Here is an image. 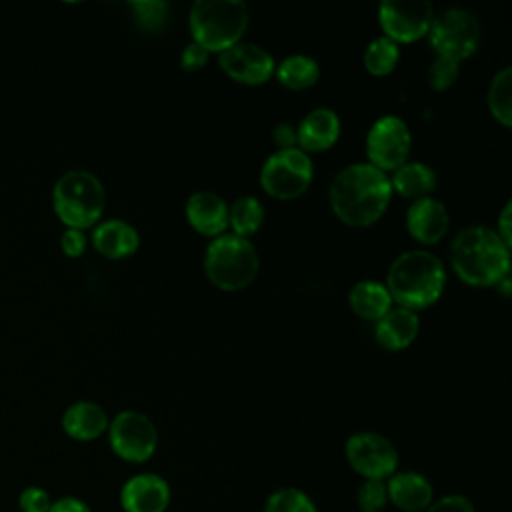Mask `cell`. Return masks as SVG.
I'll return each instance as SVG.
<instances>
[{
	"mask_svg": "<svg viewBox=\"0 0 512 512\" xmlns=\"http://www.w3.org/2000/svg\"><path fill=\"white\" fill-rule=\"evenodd\" d=\"M220 68L238 84L260 86L274 74L276 62L268 50L252 42H238L218 54Z\"/></svg>",
	"mask_w": 512,
	"mask_h": 512,
	"instance_id": "obj_13",
	"label": "cell"
},
{
	"mask_svg": "<svg viewBox=\"0 0 512 512\" xmlns=\"http://www.w3.org/2000/svg\"><path fill=\"white\" fill-rule=\"evenodd\" d=\"M248 6L242 0H198L190 8L192 42L208 54L224 52L240 42L248 28Z\"/></svg>",
	"mask_w": 512,
	"mask_h": 512,
	"instance_id": "obj_4",
	"label": "cell"
},
{
	"mask_svg": "<svg viewBox=\"0 0 512 512\" xmlns=\"http://www.w3.org/2000/svg\"><path fill=\"white\" fill-rule=\"evenodd\" d=\"M450 266L470 286H496L510 272V246L488 226H468L450 244Z\"/></svg>",
	"mask_w": 512,
	"mask_h": 512,
	"instance_id": "obj_2",
	"label": "cell"
},
{
	"mask_svg": "<svg viewBox=\"0 0 512 512\" xmlns=\"http://www.w3.org/2000/svg\"><path fill=\"white\" fill-rule=\"evenodd\" d=\"M132 8H134V14H136L138 24H140L144 30L156 32V30H162V28H164L166 18H168V6H166L164 2H158V0H144V2H134Z\"/></svg>",
	"mask_w": 512,
	"mask_h": 512,
	"instance_id": "obj_30",
	"label": "cell"
},
{
	"mask_svg": "<svg viewBox=\"0 0 512 512\" xmlns=\"http://www.w3.org/2000/svg\"><path fill=\"white\" fill-rule=\"evenodd\" d=\"M258 268L260 260L254 244L236 234L216 236L204 252V272L224 292L248 288L256 280Z\"/></svg>",
	"mask_w": 512,
	"mask_h": 512,
	"instance_id": "obj_6",
	"label": "cell"
},
{
	"mask_svg": "<svg viewBox=\"0 0 512 512\" xmlns=\"http://www.w3.org/2000/svg\"><path fill=\"white\" fill-rule=\"evenodd\" d=\"M360 512H382L388 504L386 480H364L356 494Z\"/></svg>",
	"mask_w": 512,
	"mask_h": 512,
	"instance_id": "obj_29",
	"label": "cell"
},
{
	"mask_svg": "<svg viewBox=\"0 0 512 512\" xmlns=\"http://www.w3.org/2000/svg\"><path fill=\"white\" fill-rule=\"evenodd\" d=\"M108 442L120 460L142 464L158 448V430L144 412L122 410L108 424Z\"/></svg>",
	"mask_w": 512,
	"mask_h": 512,
	"instance_id": "obj_9",
	"label": "cell"
},
{
	"mask_svg": "<svg viewBox=\"0 0 512 512\" xmlns=\"http://www.w3.org/2000/svg\"><path fill=\"white\" fill-rule=\"evenodd\" d=\"M458 74H460L458 62L436 56V60L432 62V66L428 70V84H430V88L442 92V90H448L450 86H454V82L458 80Z\"/></svg>",
	"mask_w": 512,
	"mask_h": 512,
	"instance_id": "obj_31",
	"label": "cell"
},
{
	"mask_svg": "<svg viewBox=\"0 0 512 512\" xmlns=\"http://www.w3.org/2000/svg\"><path fill=\"white\" fill-rule=\"evenodd\" d=\"M412 148V134L406 122L398 116H382L378 118L366 136V154L368 164L374 168L388 172L400 168L408 162Z\"/></svg>",
	"mask_w": 512,
	"mask_h": 512,
	"instance_id": "obj_12",
	"label": "cell"
},
{
	"mask_svg": "<svg viewBox=\"0 0 512 512\" xmlns=\"http://www.w3.org/2000/svg\"><path fill=\"white\" fill-rule=\"evenodd\" d=\"M424 512H476L474 504L462 494H448L434 500Z\"/></svg>",
	"mask_w": 512,
	"mask_h": 512,
	"instance_id": "obj_33",
	"label": "cell"
},
{
	"mask_svg": "<svg viewBox=\"0 0 512 512\" xmlns=\"http://www.w3.org/2000/svg\"><path fill=\"white\" fill-rule=\"evenodd\" d=\"M420 332V318L416 312L392 306L380 320L374 322L376 342L386 350H404L408 348Z\"/></svg>",
	"mask_w": 512,
	"mask_h": 512,
	"instance_id": "obj_19",
	"label": "cell"
},
{
	"mask_svg": "<svg viewBox=\"0 0 512 512\" xmlns=\"http://www.w3.org/2000/svg\"><path fill=\"white\" fill-rule=\"evenodd\" d=\"M50 512H92V510L84 500H80L76 496H64V498H58L56 502H52Z\"/></svg>",
	"mask_w": 512,
	"mask_h": 512,
	"instance_id": "obj_37",
	"label": "cell"
},
{
	"mask_svg": "<svg viewBox=\"0 0 512 512\" xmlns=\"http://www.w3.org/2000/svg\"><path fill=\"white\" fill-rule=\"evenodd\" d=\"M52 206L66 228L86 230L100 222L106 206V192L92 172L70 170L56 180Z\"/></svg>",
	"mask_w": 512,
	"mask_h": 512,
	"instance_id": "obj_5",
	"label": "cell"
},
{
	"mask_svg": "<svg viewBox=\"0 0 512 512\" xmlns=\"http://www.w3.org/2000/svg\"><path fill=\"white\" fill-rule=\"evenodd\" d=\"M348 304L362 320H380L392 308V296L386 284L378 280H360L348 294Z\"/></svg>",
	"mask_w": 512,
	"mask_h": 512,
	"instance_id": "obj_22",
	"label": "cell"
},
{
	"mask_svg": "<svg viewBox=\"0 0 512 512\" xmlns=\"http://www.w3.org/2000/svg\"><path fill=\"white\" fill-rule=\"evenodd\" d=\"M392 192H398L404 198H424L436 188V172L424 162H404L394 170L390 178Z\"/></svg>",
	"mask_w": 512,
	"mask_h": 512,
	"instance_id": "obj_23",
	"label": "cell"
},
{
	"mask_svg": "<svg viewBox=\"0 0 512 512\" xmlns=\"http://www.w3.org/2000/svg\"><path fill=\"white\" fill-rule=\"evenodd\" d=\"M340 118L330 108L310 110L296 126V146L302 152H324L340 138Z\"/></svg>",
	"mask_w": 512,
	"mask_h": 512,
	"instance_id": "obj_17",
	"label": "cell"
},
{
	"mask_svg": "<svg viewBox=\"0 0 512 512\" xmlns=\"http://www.w3.org/2000/svg\"><path fill=\"white\" fill-rule=\"evenodd\" d=\"M60 248L66 256L70 258H78L84 254L86 250V234L84 230H76V228H66L62 232V238H60Z\"/></svg>",
	"mask_w": 512,
	"mask_h": 512,
	"instance_id": "obj_35",
	"label": "cell"
},
{
	"mask_svg": "<svg viewBox=\"0 0 512 512\" xmlns=\"http://www.w3.org/2000/svg\"><path fill=\"white\" fill-rule=\"evenodd\" d=\"M92 244L96 252L110 260H122L132 256L140 246L138 230L126 220H104L98 222L92 232Z\"/></svg>",
	"mask_w": 512,
	"mask_h": 512,
	"instance_id": "obj_20",
	"label": "cell"
},
{
	"mask_svg": "<svg viewBox=\"0 0 512 512\" xmlns=\"http://www.w3.org/2000/svg\"><path fill=\"white\" fill-rule=\"evenodd\" d=\"M392 186L386 172L368 162H358L342 168L328 190L332 212L348 226L366 228L380 220L386 212Z\"/></svg>",
	"mask_w": 512,
	"mask_h": 512,
	"instance_id": "obj_1",
	"label": "cell"
},
{
	"mask_svg": "<svg viewBox=\"0 0 512 512\" xmlns=\"http://www.w3.org/2000/svg\"><path fill=\"white\" fill-rule=\"evenodd\" d=\"M274 74L278 82L284 88L290 90H306L318 82L320 76V66L314 58L304 56V54H294L284 58L276 68Z\"/></svg>",
	"mask_w": 512,
	"mask_h": 512,
	"instance_id": "obj_24",
	"label": "cell"
},
{
	"mask_svg": "<svg viewBox=\"0 0 512 512\" xmlns=\"http://www.w3.org/2000/svg\"><path fill=\"white\" fill-rule=\"evenodd\" d=\"M186 220L188 224L204 234V236H222L226 234L228 228V204L226 200L216 194V192H208V190H200L194 192L188 200H186Z\"/></svg>",
	"mask_w": 512,
	"mask_h": 512,
	"instance_id": "obj_18",
	"label": "cell"
},
{
	"mask_svg": "<svg viewBox=\"0 0 512 512\" xmlns=\"http://www.w3.org/2000/svg\"><path fill=\"white\" fill-rule=\"evenodd\" d=\"M264 222V208L254 196H240L228 206V228L240 238H248L260 230Z\"/></svg>",
	"mask_w": 512,
	"mask_h": 512,
	"instance_id": "obj_25",
	"label": "cell"
},
{
	"mask_svg": "<svg viewBox=\"0 0 512 512\" xmlns=\"http://www.w3.org/2000/svg\"><path fill=\"white\" fill-rule=\"evenodd\" d=\"M108 414L102 406L90 400H80L70 404L62 414L64 432L80 442H90L108 430Z\"/></svg>",
	"mask_w": 512,
	"mask_h": 512,
	"instance_id": "obj_21",
	"label": "cell"
},
{
	"mask_svg": "<svg viewBox=\"0 0 512 512\" xmlns=\"http://www.w3.org/2000/svg\"><path fill=\"white\" fill-rule=\"evenodd\" d=\"M388 502L402 512H424L434 502L432 482L414 470L394 472L386 480Z\"/></svg>",
	"mask_w": 512,
	"mask_h": 512,
	"instance_id": "obj_16",
	"label": "cell"
},
{
	"mask_svg": "<svg viewBox=\"0 0 512 512\" xmlns=\"http://www.w3.org/2000/svg\"><path fill=\"white\" fill-rule=\"evenodd\" d=\"M208 56H210V54H208L200 44L190 42V44L184 46V50H182V54H180V66H182L184 72H196V70H200V68L206 66Z\"/></svg>",
	"mask_w": 512,
	"mask_h": 512,
	"instance_id": "obj_34",
	"label": "cell"
},
{
	"mask_svg": "<svg viewBox=\"0 0 512 512\" xmlns=\"http://www.w3.org/2000/svg\"><path fill=\"white\" fill-rule=\"evenodd\" d=\"M168 504L170 486L158 474H134L122 484L120 506L124 512H164Z\"/></svg>",
	"mask_w": 512,
	"mask_h": 512,
	"instance_id": "obj_14",
	"label": "cell"
},
{
	"mask_svg": "<svg viewBox=\"0 0 512 512\" xmlns=\"http://www.w3.org/2000/svg\"><path fill=\"white\" fill-rule=\"evenodd\" d=\"M314 178V164L300 148L276 150L266 158L260 170V184L266 194L278 200L302 196Z\"/></svg>",
	"mask_w": 512,
	"mask_h": 512,
	"instance_id": "obj_7",
	"label": "cell"
},
{
	"mask_svg": "<svg viewBox=\"0 0 512 512\" xmlns=\"http://www.w3.org/2000/svg\"><path fill=\"white\" fill-rule=\"evenodd\" d=\"M264 512H318V508L304 490L286 486L266 498Z\"/></svg>",
	"mask_w": 512,
	"mask_h": 512,
	"instance_id": "obj_28",
	"label": "cell"
},
{
	"mask_svg": "<svg viewBox=\"0 0 512 512\" xmlns=\"http://www.w3.org/2000/svg\"><path fill=\"white\" fill-rule=\"evenodd\" d=\"M434 6L426 0H384L378 6V24L396 44H408L428 34Z\"/></svg>",
	"mask_w": 512,
	"mask_h": 512,
	"instance_id": "obj_11",
	"label": "cell"
},
{
	"mask_svg": "<svg viewBox=\"0 0 512 512\" xmlns=\"http://www.w3.org/2000/svg\"><path fill=\"white\" fill-rule=\"evenodd\" d=\"M488 110L490 114L504 126H512V70L504 66L500 72L494 74L488 86Z\"/></svg>",
	"mask_w": 512,
	"mask_h": 512,
	"instance_id": "obj_26",
	"label": "cell"
},
{
	"mask_svg": "<svg viewBox=\"0 0 512 512\" xmlns=\"http://www.w3.org/2000/svg\"><path fill=\"white\" fill-rule=\"evenodd\" d=\"M362 60H364V68L372 76H388L400 60V48L396 42L388 40L386 36H380L366 46Z\"/></svg>",
	"mask_w": 512,
	"mask_h": 512,
	"instance_id": "obj_27",
	"label": "cell"
},
{
	"mask_svg": "<svg viewBox=\"0 0 512 512\" xmlns=\"http://www.w3.org/2000/svg\"><path fill=\"white\" fill-rule=\"evenodd\" d=\"M426 36L440 58L460 62L476 52L480 42V26L472 12L464 8H448L434 16Z\"/></svg>",
	"mask_w": 512,
	"mask_h": 512,
	"instance_id": "obj_8",
	"label": "cell"
},
{
	"mask_svg": "<svg viewBox=\"0 0 512 512\" xmlns=\"http://www.w3.org/2000/svg\"><path fill=\"white\" fill-rule=\"evenodd\" d=\"M18 506L22 512H50L52 498L40 486H28L18 496Z\"/></svg>",
	"mask_w": 512,
	"mask_h": 512,
	"instance_id": "obj_32",
	"label": "cell"
},
{
	"mask_svg": "<svg viewBox=\"0 0 512 512\" xmlns=\"http://www.w3.org/2000/svg\"><path fill=\"white\" fill-rule=\"evenodd\" d=\"M350 468L364 480H388L398 470V450L378 432H356L344 444Z\"/></svg>",
	"mask_w": 512,
	"mask_h": 512,
	"instance_id": "obj_10",
	"label": "cell"
},
{
	"mask_svg": "<svg viewBox=\"0 0 512 512\" xmlns=\"http://www.w3.org/2000/svg\"><path fill=\"white\" fill-rule=\"evenodd\" d=\"M446 284L442 260L426 250H408L394 258L388 268L386 288L392 302L418 312L438 302Z\"/></svg>",
	"mask_w": 512,
	"mask_h": 512,
	"instance_id": "obj_3",
	"label": "cell"
},
{
	"mask_svg": "<svg viewBox=\"0 0 512 512\" xmlns=\"http://www.w3.org/2000/svg\"><path fill=\"white\" fill-rule=\"evenodd\" d=\"M448 226H450V216L446 206L432 196L414 200L406 212L408 234L420 244L440 242L446 236Z\"/></svg>",
	"mask_w": 512,
	"mask_h": 512,
	"instance_id": "obj_15",
	"label": "cell"
},
{
	"mask_svg": "<svg viewBox=\"0 0 512 512\" xmlns=\"http://www.w3.org/2000/svg\"><path fill=\"white\" fill-rule=\"evenodd\" d=\"M510 212H512V202H506L500 216H498V224H496V234L500 236V240L506 244V246H512V230H510Z\"/></svg>",
	"mask_w": 512,
	"mask_h": 512,
	"instance_id": "obj_38",
	"label": "cell"
},
{
	"mask_svg": "<svg viewBox=\"0 0 512 512\" xmlns=\"http://www.w3.org/2000/svg\"><path fill=\"white\" fill-rule=\"evenodd\" d=\"M272 140L278 146V150H288V148H298L296 146V128L288 122H280L272 130Z\"/></svg>",
	"mask_w": 512,
	"mask_h": 512,
	"instance_id": "obj_36",
	"label": "cell"
}]
</instances>
